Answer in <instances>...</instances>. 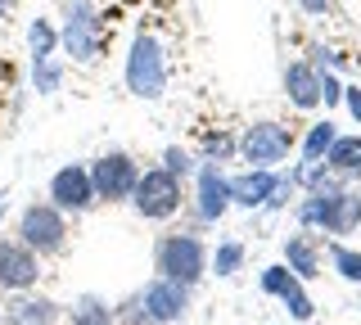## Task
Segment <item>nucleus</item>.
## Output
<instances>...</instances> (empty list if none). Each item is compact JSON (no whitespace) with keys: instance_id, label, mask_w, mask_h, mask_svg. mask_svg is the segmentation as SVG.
<instances>
[{"instance_id":"26","label":"nucleus","mask_w":361,"mask_h":325,"mask_svg":"<svg viewBox=\"0 0 361 325\" xmlns=\"http://www.w3.org/2000/svg\"><path fill=\"white\" fill-rule=\"evenodd\" d=\"M158 163H163L172 176H180V181H185V176H195V167H199L195 149H185V145H167V149H163V159H158Z\"/></svg>"},{"instance_id":"20","label":"nucleus","mask_w":361,"mask_h":325,"mask_svg":"<svg viewBox=\"0 0 361 325\" xmlns=\"http://www.w3.org/2000/svg\"><path fill=\"white\" fill-rule=\"evenodd\" d=\"M27 54L32 63H45V59H59V23L54 18H32L27 23Z\"/></svg>"},{"instance_id":"1","label":"nucleus","mask_w":361,"mask_h":325,"mask_svg":"<svg viewBox=\"0 0 361 325\" xmlns=\"http://www.w3.org/2000/svg\"><path fill=\"white\" fill-rule=\"evenodd\" d=\"M167 82H172V68H167V50L154 32H135L127 59H122V86H127L131 99H163Z\"/></svg>"},{"instance_id":"28","label":"nucleus","mask_w":361,"mask_h":325,"mask_svg":"<svg viewBox=\"0 0 361 325\" xmlns=\"http://www.w3.org/2000/svg\"><path fill=\"white\" fill-rule=\"evenodd\" d=\"M307 63H312L316 73H338V63H343V59H338V54H334L330 46H321V41H312V46H307Z\"/></svg>"},{"instance_id":"13","label":"nucleus","mask_w":361,"mask_h":325,"mask_svg":"<svg viewBox=\"0 0 361 325\" xmlns=\"http://www.w3.org/2000/svg\"><path fill=\"white\" fill-rule=\"evenodd\" d=\"M5 325H63V302H54L50 294H37V289H23L5 302L0 312Z\"/></svg>"},{"instance_id":"15","label":"nucleus","mask_w":361,"mask_h":325,"mask_svg":"<svg viewBox=\"0 0 361 325\" xmlns=\"http://www.w3.org/2000/svg\"><path fill=\"white\" fill-rule=\"evenodd\" d=\"M280 91H285V99L293 109L316 114V109H321V73H316L307 59H289L285 73H280Z\"/></svg>"},{"instance_id":"21","label":"nucleus","mask_w":361,"mask_h":325,"mask_svg":"<svg viewBox=\"0 0 361 325\" xmlns=\"http://www.w3.org/2000/svg\"><path fill=\"white\" fill-rule=\"evenodd\" d=\"M199 163H231V159H240V136H231V131H203L199 136V154H195Z\"/></svg>"},{"instance_id":"3","label":"nucleus","mask_w":361,"mask_h":325,"mask_svg":"<svg viewBox=\"0 0 361 325\" xmlns=\"http://www.w3.org/2000/svg\"><path fill=\"white\" fill-rule=\"evenodd\" d=\"M59 50H63L68 63H82V68L104 54V18H99L95 0H63Z\"/></svg>"},{"instance_id":"19","label":"nucleus","mask_w":361,"mask_h":325,"mask_svg":"<svg viewBox=\"0 0 361 325\" xmlns=\"http://www.w3.org/2000/svg\"><path fill=\"white\" fill-rule=\"evenodd\" d=\"M244 240H235V235H226V240H217V249H208V276H217V280H231V276H240L244 271Z\"/></svg>"},{"instance_id":"7","label":"nucleus","mask_w":361,"mask_h":325,"mask_svg":"<svg viewBox=\"0 0 361 325\" xmlns=\"http://www.w3.org/2000/svg\"><path fill=\"white\" fill-rule=\"evenodd\" d=\"M86 167H90V185H95L99 204H127L135 181H140V163L127 149H109L99 159H90Z\"/></svg>"},{"instance_id":"2","label":"nucleus","mask_w":361,"mask_h":325,"mask_svg":"<svg viewBox=\"0 0 361 325\" xmlns=\"http://www.w3.org/2000/svg\"><path fill=\"white\" fill-rule=\"evenodd\" d=\"M154 276L180 280V285L199 289L208 276V244L199 231H163L154 240Z\"/></svg>"},{"instance_id":"29","label":"nucleus","mask_w":361,"mask_h":325,"mask_svg":"<svg viewBox=\"0 0 361 325\" xmlns=\"http://www.w3.org/2000/svg\"><path fill=\"white\" fill-rule=\"evenodd\" d=\"M321 104L325 109L343 104V82H338V73H321Z\"/></svg>"},{"instance_id":"10","label":"nucleus","mask_w":361,"mask_h":325,"mask_svg":"<svg viewBox=\"0 0 361 325\" xmlns=\"http://www.w3.org/2000/svg\"><path fill=\"white\" fill-rule=\"evenodd\" d=\"M45 199H50L59 212L68 217H82L99 204L95 199V185H90V167L86 163H63L59 172L50 176V185H45Z\"/></svg>"},{"instance_id":"14","label":"nucleus","mask_w":361,"mask_h":325,"mask_svg":"<svg viewBox=\"0 0 361 325\" xmlns=\"http://www.w3.org/2000/svg\"><path fill=\"white\" fill-rule=\"evenodd\" d=\"M280 262L289 266L293 276L298 280H312L321 276V266H325V253H321V244H316V231H293V235H285V240H280Z\"/></svg>"},{"instance_id":"4","label":"nucleus","mask_w":361,"mask_h":325,"mask_svg":"<svg viewBox=\"0 0 361 325\" xmlns=\"http://www.w3.org/2000/svg\"><path fill=\"white\" fill-rule=\"evenodd\" d=\"M127 204L135 208L140 221H172L180 212V204H185V195H180V176H172L163 163H158V167H140V181H135Z\"/></svg>"},{"instance_id":"33","label":"nucleus","mask_w":361,"mask_h":325,"mask_svg":"<svg viewBox=\"0 0 361 325\" xmlns=\"http://www.w3.org/2000/svg\"><path fill=\"white\" fill-rule=\"evenodd\" d=\"M5 14H9V0H0V23H5Z\"/></svg>"},{"instance_id":"25","label":"nucleus","mask_w":361,"mask_h":325,"mask_svg":"<svg viewBox=\"0 0 361 325\" xmlns=\"http://www.w3.org/2000/svg\"><path fill=\"white\" fill-rule=\"evenodd\" d=\"M330 266L338 280H348V285H361V253L348 249V244H330Z\"/></svg>"},{"instance_id":"6","label":"nucleus","mask_w":361,"mask_h":325,"mask_svg":"<svg viewBox=\"0 0 361 325\" xmlns=\"http://www.w3.org/2000/svg\"><path fill=\"white\" fill-rule=\"evenodd\" d=\"M14 235L41 257V262H45V257H59L68 249V212H59L50 199H45V204H27L18 212Z\"/></svg>"},{"instance_id":"9","label":"nucleus","mask_w":361,"mask_h":325,"mask_svg":"<svg viewBox=\"0 0 361 325\" xmlns=\"http://www.w3.org/2000/svg\"><path fill=\"white\" fill-rule=\"evenodd\" d=\"M140 307L149 312L154 325H180L190 317V302H195V289L180 285V280H167V276H154L145 289H135Z\"/></svg>"},{"instance_id":"34","label":"nucleus","mask_w":361,"mask_h":325,"mask_svg":"<svg viewBox=\"0 0 361 325\" xmlns=\"http://www.w3.org/2000/svg\"><path fill=\"white\" fill-rule=\"evenodd\" d=\"M285 325H293V321H285Z\"/></svg>"},{"instance_id":"16","label":"nucleus","mask_w":361,"mask_h":325,"mask_svg":"<svg viewBox=\"0 0 361 325\" xmlns=\"http://www.w3.org/2000/svg\"><path fill=\"white\" fill-rule=\"evenodd\" d=\"M276 176H280V167H244V172H235L231 176V204L244 212H262L271 190H276Z\"/></svg>"},{"instance_id":"24","label":"nucleus","mask_w":361,"mask_h":325,"mask_svg":"<svg viewBox=\"0 0 361 325\" xmlns=\"http://www.w3.org/2000/svg\"><path fill=\"white\" fill-rule=\"evenodd\" d=\"M63 73H68V59H45V63H32V91L37 95H59L63 86Z\"/></svg>"},{"instance_id":"11","label":"nucleus","mask_w":361,"mask_h":325,"mask_svg":"<svg viewBox=\"0 0 361 325\" xmlns=\"http://www.w3.org/2000/svg\"><path fill=\"white\" fill-rule=\"evenodd\" d=\"M231 176H226L221 163H199L195 167V217L199 226H217V221L231 212Z\"/></svg>"},{"instance_id":"8","label":"nucleus","mask_w":361,"mask_h":325,"mask_svg":"<svg viewBox=\"0 0 361 325\" xmlns=\"http://www.w3.org/2000/svg\"><path fill=\"white\" fill-rule=\"evenodd\" d=\"M257 285H262V294H267V298L285 302V312H289V321H293V325H307V321L316 317V298L307 294V280H298L285 262L262 266Z\"/></svg>"},{"instance_id":"27","label":"nucleus","mask_w":361,"mask_h":325,"mask_svg":"<svg viewBox=\"0 0 361 325\" xmlns=\"http://www.w3.org/2000/svg\"><path fill=\"white\" fill-rule=\"evenodd\" d=\"M113 312H118V325H154L149 321V312L140 307V298H122V302H113Z\"/></svg>"},{"instance_id":"30","label":"nucleus","mask_w":361,"mask_h":325,"mask_svg":"<svg viewBox=\"0 0 361 325\" xmlns=\"http://www.w3.org/2000/svg\"><path fill=\"white\" fill-rule=\"evenodd\" d=\"M307 18H330L334 14V0H293Z\"/></svg>"},{"instance_id":"5","label":"nucleus","mask_w":361,"mask_h":325,"mask_svg":"<svg viewBox=\"0 0 361 325\" xmlns=\"http://www.w3.org/2000/svg\"><path fill=\"white\" fill-rule=\"evenodd\" d=\"M289 154H298V131H293L289 122H280V118L248 122L240 131V159L248 167H280Z\"/></svg>"},{"instance_id":"31","label":"nucleus","mask_w":361,"mask_h":325,"mask_svg":"<svg viewBox=\"0 0 361 325\" xmlns=\"http://www.w3.org/2000/svg\"><path fill=\"white\" fill-rule=\"evenodd\" d=\"M343 109H348V118L361 127V86H343Z\"/></svg>"},{"instance_id":"22","label":"nucleus","mask_w":361,"mask_h":325,"mask_svg":"<svg viewBox=\"0 0 361 325\" xmlns=\"http://www.w3.org/2000/svg\"><path fill=\"white\" fill-rule=\"evenodd\" d=\"M334 136H338V127H334L330 118H325V122H312L307 136L298 140V163H321V159H325V149L334 145Z\"/></svg>"},{"instance_id":"32","label":"nucleus","mask_w":361,"mask_h":325,"mask_svg":"<svg viewBox=\"0 0 361 325\" xmlns=\"http://www.w3.org/2000/svg\"><path fill=\"white\" fill-rule=\"evenodd\" d=\"M9 217V190H0V221Z\"/></svg>"},{"instance_id":"17","label":"nucleus","mask_w":361,"mask_h":325,"mask_svg":"<svg viewBox=\"0 0 361 325\" xmlns=\"http://www.w3.org/2000/svg\"><path fill=\"white\" fill-rule=\"evenodd\" d=\"M321 163L343 181H361V131H338Z\"/></svg>"},{"instance_id":"12","label":"nucleus","mask_w":361,"mask_h":325,"mask_svg":"<svg viewBox=\"0 0 361 325\" xmlns=\"http://www.w3.org/2000/svg\"><path fill=\"white\" fill-rule=\"evenodd\" d=\"M41 276H45L41 271V257L32 253L18 235L0 240V294H23V289H37Z\"/></svg>"},{"instance_id":"23","label":"nucleus","mask_w":361,"mask_h":325,"mask_svg":"<svg viewBox=\"0 0 361 325\" xmlns=\"http://www.w3.org/2000/svg\"><path fill=\"white\" fill-rule=\"evenodd\" d=\"M357 226H361V185H343L338 212H334V240L338 235H353Z\"/></svg>"},{"instance_id":"18","label":"nucleus","mask_w":361,"mask_h":325,"mask_svg":"<svg viewBox=\"0 0 361 325\" xmlns=\"http://www.w3.org/2000/svg\"><path fill=\"white\" fill-rule=\"evenodd\" d=\"M63 321L68 325H118V312H113V302L99 298V294H77L63 307Z\"/></svg>"}]
</instances>
